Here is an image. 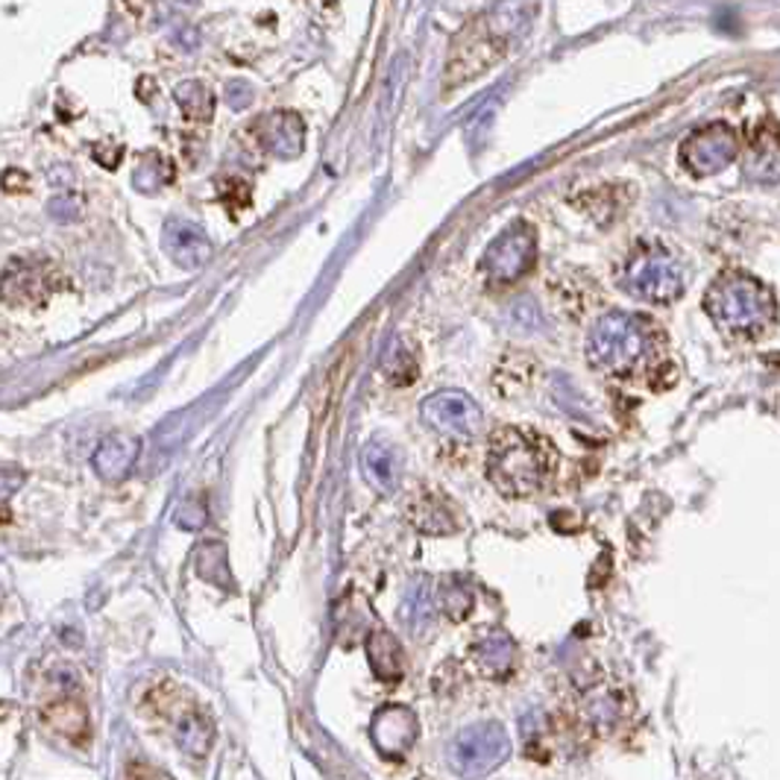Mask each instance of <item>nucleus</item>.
Returning a JSON list of instances; mask_svg holds the SVG:
<instances>
[{
	"instance_id": "nucleus-24",
	"label": "nucleus",
	"mask_w": 780,
	"mask_h": 780,
	"mask_svg": "<svg viewBox=\"0 0 780 780\" xmlns=\"http://www.w3.org/2000/svg\"><path fill=\"white\" fill-rule=\"evenodd\" d=\"M382 373H385V378L391 382V385H412L414 378H417V373H420V367H417L414 352L396 343V346L387 350L385 361H382Z\"/></svg>"
},
{
	"instance_id": "nucleus-19",
	"label": "nucleus",
	"mask_w": 780,
	"mask_h": 780,
	"mask_svg": "<svg viewBox=\"0 0 780 780\" xmlns=\"http://www.w3.org/2000/svg\"><path fill=\"white\" fill-rule=\"evenodd\" d=\"M361 472L370 488L378 493H394L399 481V461L396 452L385 444H367L361 449Z\"/></svg>"
},
{
	"instance_id": "nucleus-4",
	"label": "nucleus",
	"mask_w": 780,
	"mask_h": 780,
	"mask_svg": "<svg viewBox=\"0 0 780 780\" xmlns=\"http://www.w3.org/2000/svg\"><path fill=\"white\" fill-rule=\"evenodd\" d=\"M619 285L637 300L669 306L684 293V270L672 253L658 244H645L628 256Z\"/></svg>"
},
{
	"instance_id": "nucleus-28",
	"label": "nucleus",
	"mask_w": 780,
	"mask_h": 780,
	"mask_svg": "<svg viewBox=\"0 0 780 780\" xmlns=\"http://www.w3.org/2000/svg\"><path fill=\"white\" fill-rule=\"evenodd\" d=\"M127 780H173L171 774L156 769L150 763H129L127 766Z\"/></svg>"
},
{
	"instance_id": "nucleus-26",
	"label": "nucleus",
	"mask_w": 780,
	"mask_h": 780,
	"mask_svg": "<svg viewBox=\"0 0 780 780\" xmlns=\"http://www.w3.org/2000/svg\"><path fill=\"white\" fill-rule=\"evenodd\" d=\"M748 177H755V180L760 182L780 180V147L778 145L760 147L755 156V164L748 168Z\"/></svg>"
},
{
	"instance_id": "nucleus-27",
	"label": "nucleus",
	"mask_w": 780,
	"mask_h": 780,
	"mask_svg": "<svg viewBox=\"0 0 780 780\" xmlns=\"http://www.w3.org/2000/svg\"><path fill=\"white\" fill-rule=\"evenodd\" d=\"M209 520V507L203 505V499H185L177 511V525L180 528H189V532H197L203 528Z\"/></svg>"
},
{
	"instance_id": "nucleus-22",
	"label": "nucleus",
	"mask_w": 780,
	"mask_h": 780,
	"mask_svg": "<svg viewBox=\"0 0 780 780\" xmlns=\"http://www.w3.org/2000/svg\"><path fill=\"white\" fill-rule=\"evenodd\" d=\"M132 182H136L138 191L156 194V191L173 182V164L168 162L162 153H147L145 159L138 162L136 173H132Z\"/></svg>"
},
{
	"instance_id": "nucleus-11",
	"label": "nucleus",
	"mask_w": 780,
	"mask_h": 780,
	"mask_svg": "<svg viewBox=\"0 0 780 780\" xmlns=\"http://www.w3.org/2000/svg\"><path fill=\"white\" fill-rule=\"evenodd\" d=\"M737 156V136L728 124H707L681 145V164L695 177H716Z\"/></svg>"
},
{
	"instance_id": "nucleus-13",
	"label": "nucleus",
	"mask_w": 780,
	"mask_h": 780,
	"mask_svg": "<svg viewBox=\"0 0 780 780\" xmlns=\"http://www.w3.org/2000/svg\"><path fill=\"white\" fill-rule=\"evenodd\" d=\"M42 725L51 728L65 742H71V746H86L88 737H92V719H88L86 702L77 693H68V690L42 704Z\"/></svg>"
},
{
	"instance_id": "nucleus-14",
	"label": "nucleus",
	"mask_w": 780,
	"mask_h": 780,
	"mask_svg": "<svg viewBox=\"0 0 780 780\" xmlns=\"http://www.w3.org/2000/svg\"><path fill=\"white\" fill-rule=\"evenodd\" d=\"M256 136L270 156L297 159L306 145V124L297 111H270L256 124Z\"/></svg>"
},
{
	"instance_id": "nucleus-16",
	"label": "nucleus",
	"mask_w": 780,
	"mask_h": 780,
	"mask_svg": "<svg viewBox=\"0 0 780 780\" xmlns=\"http://www.w3.org/2000/svg\"><path fill=\"white\" fill-rule=\"evenodd\" d=\"M138 455H141V438L127 435V431H115V435L100 440V446L95 449V458H92V467H95L100 479L115 484V481H124L132 472V467L138 463Z\"/></svg>"
},
{
	"instance_id": "nucleus-6",
	"label": "nucleus",
	"mask_w": 780,
	"mask_h": 780,
	"mask_svg": "<svg viewBox=\"0 0 780 780\" xmlns=\"http://www.w3.org/2000/svg\"><path fill=\"white\" fill-rule=\"evenodd\" d=\"M507 39L511 33L502 26L493 9L484 18H476V24L467 26L461 39L455 42L449 68H446V88L461 86L484 74L507 51Z\"/></svg>"
},
{
	"instance_id": "nucleus-10",
	"label": "nucleus",
	"mask_w": 780,
	"mask_h": 780,
	"mask_svg": "<svg viewBox=\"0 0 780 780\" xmlns=\"http://www.w3.org/2000/svg\"><path fill=\"white\" fill-rule=\"evenodd\" d=\"M420 414L429 429L452 440L476 438L481 431V423H484L479 403L470 394H463V391H438V394H431L429 399H423Z\"/></svg>"
},
{
	"instance_id": "nucleus-3",
	"label": "nucleus",
	"mask_w": 780,
	"mask_h": 780,
	"mask_svg": "<svg viewBox=\"0 0 780 780\" xmlns=\"http://www.w3.org/2000/svg\"><path fill=\"white\" fill-rule=\"evenodd\" d=\"M652 350V323L628 311H610L596 320L587 338V359L610 376H631Z\"/></svg>"
},
{
	"instance_id": "nucleus-25",
	"label": "nucleus",
	"mask_w": 780,
	"mask_h": 780,
	"mask_svg": "<svg viewBox=\"0 0 780 780\" xmlns=\"http://www.w3.org/2000/svg\"><path fill=\"white\" fill-rule=\"evenodd\" d=\"M440 610L446 617L461 622V619L470 617L472 610V590L463 581H446L440 584Z\"/></svg>"
},
{
	"instance_id": "nucleus-18",
	"label": "nucleus",
	"mask_w": 780,
	"mask_h": 780,
	"mask_svg": "<svg viewBox=\"0 0 780 780\" xmlns=\"http://www.w3.org/2000/svg\"><path fill=\"white\" fill-rule=\"evenodd\" d=\"M472 658H476V663H479L484 675L505 681V677L514 672L516 645L505 631H490V634H484L479 643L472 645Z\"/></svg>"
},
{
	"instance_id": "nucleus-7",
	"label": "nucleus",
	"mask_w": 780,
	"mask_h": 780,
	"mask_svg": "<svg viewBox=\"0 0 780 780\" xmlns=\"http://www.w3.org/2000/svg\"><path fill=\"white\" fill-rule=\"evenodd\" d=\"M507 755H511L507 730L499 722H481V725L463 728L455 737L452 748H449V766L461 778L481 780L490 772H496L507 760Z\"/></svg>"
},
{
	"instance_id": "nucleus-2",
	"label": "nucleus",
	"mask_w": 780,
	"mask_h": 780,
	"mask_svg": "<svg viewBox=\"0 0 780 780\" xmlns=\"http://www.w3.org/2000/svg\"><path fill=\"white\" fill-rule=\"evenodd\" d=\"M704 311L716 327L730 334H760L778 318L772 293L742 274L719 276L704 293Z\"/></svg>"
},
{
	"instance_id": "nucleus-29",
	"label": "nucleus",
	"mask_w": 780,
	"mask_h": 780,
	"mask_svg": "<svg viewBox=\"0 0 780 780\" xmlns=\"http://www.w3.org/2000/svg\"><path fill=\"white\" fill-rule=\"evenodd\" d=\"M226 100H229L232 109H244V106L253 100V92H249L247 83L235 79V83H229V86H226Z\"/></svg>"
},
{
	"instance_id": "nucleus-21",
	"label": "nucleus",
	"mask_w": 780,
	"mask_h": 780,
	"mask_svg": "<svg viewBox=\"0 0 780 780\" xmlns=\"http://www.w3.org/2000/svg\"><path fill=\"white\" fill-rule=\"evenodd\" d=\"M194 566L203 581L215 584L221 590H235V578H232L229 557H226V546L217 541L203 543L194 555Z\"/></svg>"
},
{
	"instance_id": "nucleus-12",
	"label": "nucleus",
	"mask_w": 780,
	"mask_h": 780,
	"mask_svg": "<svg viewBox=\"0 0 780 780\" xmlns=\"http://www.w3.org/2000/svg\"><path fill=\"white\" fill-rule=\"evenodd\" d=\"M417 737H420V719L412 707H403V704H385L370 722V739L378 755L387 760H399L408 755Z\"/></svg>"
},
{
	"instance_id": "nucleus-1",
	"label": "nucleus",
	"mask_w": 780,
	"mask_h": 780,
	"mask_svg": "<svg viewBox=\"0 0 780 780\" xmlns=\"http://www.w3.org/2000/svg\"><path fill=\"white\" fill-rule=\"evenodd\" d=\"M555 472V449L532 429H499L488 449V479L502 496L541 493Z\"/></svg>"
},
{
	"instance_id": "nucleus-9",
	"label": "nucleus",
	"mask_w": 780,
	"mask_h": 780,
	"mask_svg": "<svg viewBox=\"0 0 780 780\" xmlns=\"http://www.w3.org/2000/svg\"><path fill=\"white\" fill-rule=\"evenodd\" d=\"M65 285L68 279L47 258H12L3 274V297L9 306H42Z\"/></svg>"
},
{
	"instance_id": "nucleus-5",
	"label": "nucleus",
	"mask_w": 780,
	"mask_h": 780,
	"mask_svg": "<svg viewBox=\"0 0 780 780\" xmlns=\"http://www.w3.org/2000/svg\"><path fill=\"white\" fill-rule=\"evenodd\" d=\"M150 707L171 725L177 746H180L185 755L203 760V757L212 751V742H215V722H212V716L206 713V707L194 702L185 690L173 684L156 686L153 695H150Z\"/></svg>"
},
{
	"instance_id": "nucleus-17",
	"label": "nucleus",
	"mask_w": 780,
	"mask_h": 780,
	"mask_svg": "<svg viewBox=\"0 0 780 780\" xmlns=\"http://www.w3.org/2000/svg\"><path fill=\"white\" fill-rule=\"evenodd\" d=\"M367 658L373 675H376L382 684H399V681H403L405 654L399 640H396L391 631L376 628V631L367 637Z\"/></svg>"
},
{
	"instance_id": "nucleus-8",
	"label": "nucleus",
	"mask_w": 780,
	"mask_h": 780,
	"mask_svg": "<svg viewBox=\"0 0 780 780\" xmlns=\"http://www.w3.org/2000/svg\"><path fill=\"white\" fill-rule=\"evenodd\" d=\"M537 261V232L532 223L514 221L481 258V270L490 285H511L523 279Z\"/></svg>"
},
{
	"instance_id": "nucleus-20",
	"label": "nucleus",
	"mask_w": 780,
	"mask_h": 780,
	"mask_svg": "<svg viewBox=\"0 0 780 780\" xmlns=\"http://www.w3.org/2000/svg\"><path fill=\"white\" fill-rule=\"evenodd\" d=\"M408 516H412L414 528L423 534H452L458 528L455 514L446 507L444 499L435 496V493H426V496L417 499Z\"/></svg>"
},
{
	"instance_id": "nucleus-23",
	"label": "nucleus",
	"mask_w": 780,
	"mask_h": 780,
	"mask_svg": "<svg viewBox=\"0 0 780 780\" xmlns=\"http://www.w3.org/2000/svg\"><path fill=\"white\" fill-rule=\"evenodd\" d=\"M173 97H177L180 109L194 120H209L212 118V111H215V97H212V92H209L203 83H197V79L180 83L177 92H173Z\"/></svg>"
},
{
	"instance_id": "nucleus-15",
	"label": "nucleus",
	"mask_w": 780,
	"mask_h": 780,
	"mask_svg": "<svg viewBox=\"0 0 780 780\" xmlns=\"http://www.w3.org/2000/svg\"><path fill=\"white\" fill-rule=\"evenodd\" d=\"M162 247L185 270H197L212 256V241L191 221H168L162 232Z\"/></svg>"
}]
</instances>
